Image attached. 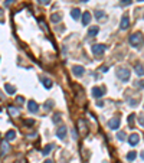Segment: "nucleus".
I'll list each match as a JSON object with an SVG mask.
<instances>
[{
  "instance_id": "nucleus-37",
  "label": "nucleus",
  "mask_w": 144,
  "mask_h": 163,
  "mask_svg": "<svg viewBox=\"0 0 144 163\" xmlns=\"http://www.w3.org/2000/svg\"><path fill=\"white\" fill-rule=\"evenodd\" d=\"M45 163H54V162H52V160H46Z\"/></svg>"
},
{
  "instance_id": "nucleus-12",
  "label": "nucleus",
  "mask_w": 144,
  "mask_h": 163,
  "mask_svg": "<svg viewBox=\"0 0 144 163\" xmlns=\"http://www.w3.org/2000/svg\"><path fill=\"white\" fill-rule=\"evenodd\" d=\"M66 127H59L58 130H56V136H58V138H61V140H63L65 138V136H66Z\"/></svg>"
},
{
  "instance_id": "nucleus-1",
  "label": "nucleus",
  "mask_w": 144,
  "mask_h": 163,
  "mask_svg": "<svg viewBox=\"0 0 144 163\" xmlns=\"http://www.w3.org/2000/svg\"><path fill=\"white\" fill-rule=\"evenodd\" d=\"M128 42H130V45L134 46V48H140L143 45V35L141 33H133L128 38Z\"/></svg>"
},
{
  "instance_id": "nucleus-22",
  "label": "nucleus",
  "mask_w": 144,
  "mask_h": 163,
  "mask_svg": "<svg viewBox=\"0 0 144 163\" xmlns=\"http://www.w3.org/2000/svg\"><path fill=\"white\" fill-rule=\"evenodd\" d=\"M135 157H137V153H135V152H130V153L127 154V160H128V162H133Z\"/></svg>"
},
{
  "instance_id": "nucleus-24",
  "label": "nucleus",
  "mask_w": 144,
  "mask_h": 163,
  "mask_svg": "<svg viewBox=\"0 0 144 163\" xmlns=\"http://www.w3.org/2000/svg\"><path fill=\"white\" fill-rule=\"evenodd\" d=\"M43 85H45L46 88H51V87H52V81H51L49 78H43Z\"/></svg>"
},
{
  "instance_id": "nucleus-9",
  "label": "nucleus",
  "mask_w": 144,
  "mask_h": 163,
  "mask_svg": "<svg viewBox=\"0 0 144 163\" xmlns=\"http://www.w3.org/2000/svg\"><path fill=\"white\" fill-rule=\"evenodd\" d=\"M28 110H29L32 114H35V113H38V110H39V105L36 104V101L30 100V101L28 103Z\"/></svg>"
},
{
  "instance_id": "nucleus-5",
  "label": "nucleus",
  "mask_w": 144,
  "mask_h": 163,
  "mask_svg": "<svg viewBox=\"0 0 144 163\" xmlns=\"http://www.w3.org/2000/svg\"><path fill=\"white\" fill-rule=\"evenodd\" d=\"M72 74H74L75 77H82L85 74V69H84V66L75 65V66H72Z\"/></svg>"
},
{
  "instance_id": "nucleus-6",
  "label": "nucleus",
  "mask_w": 144,
  "mask_h": 163,
  "mask_svg": "<svg viewBox=\"0 0 144 163\" xmlns=\"http://www.w3.org/2000/svg\"><path fill=\"white\" fill-rule=\"evenodd\" d=\"M120 123H121V121H120V119H118V117H112V119L108 121V127H110V129H112V130H115V129H118V127H120Z\"/></svg>"
},
{
  "instance_id": "nucleus-21",
  "label": "nucleus",
  "mask_w": 144,
  "mask_h": 163,
  "mask_svg": "<svg viewBox=\"0 0 144 163\" xmlns=\"http://www.w3.org/2000/svg\"><path fill=\"white\" fill-rule=\"evenodd\" d=\"M61 19H62V15H56V13H54V15L51 16V20H52V22H55V23H56V22H59Z\"/></svg>"
},
{
  "instance_id": "nucleus-3",
  "label": "nucleus",
  "mask_w": 144,
  "mask_h": 163,
  "mask_svg": "<svg viewBox=\"0 0 144 163\" xmlns=\"http://www.w3.org/2000/svg\"><path fill=\"white\" fill-rule=\"evenodd\" d=\"M105 49H107V46L102 45V43H97V45H94L92 48H91V51H92L94 55H102L105 52Z\"/></svg>"
},
{
  "instance_id": "nucleus-34",
  "label": "nucleus",
  "mask_w": 144,
  "mask_h": 163,
  "mask_svg": "<svg viewBox=\"0 0 144 163\" xmlns=\"http://www.w3.org/2000/svg\"><path fill=\"white\" fill-rule=\"evenodd\" d=\"M97 105H98V107H102V105H104V103H102V101H98V103H97Z\"/></svg>"
},
{
  "instance_id": "nucleus-2",
  "label": "nucleus",
  "mask_w": 144,
  "mask_h": 163,
  "mask_svg": "<svg viewBox=\"0 0 144 163\" xmlns=\"http://www.w3.org/2000/svg\"><path fill=\"white\" fill-rule=\"evenodd\" d=\"M117 77L121 80V81L127 82L130 80V69L128 68H118L117 69Z\"/></svg>"
},
{
  "instance_id": "nucleus-10",
  "label": "nucleus",
  "mask_w": 144,
  "mask_h": 163,
  "mask_svg": "<svg viewBox=\"0 0 144 163\" xmlns=\"http://www.w3.org/2000/svg\"><path fill=\"white\" fill-rule=\"evenodd\" d=\"M138 142H140V136H138L137 133H133V134L128 137V143H130L131 146H135V144H138Z\"/></svg>"
},
{
  "instance_id": "nucleus-26",
  "label": "nucleus",
  "mask_w": 144,
  "mask_h": 163,
  "mask_svg": "<svg viewBox=\"0 0 144 163\" xmlns=\"http://www.w3.org/2000/svg\"><path fill=\"white\" fill-rule=\"evenodd\" d=\"M51 108H52V101H48V103L45 104V110H46V111H49Z\"/></svg>"
},
{
  "instance_id": "nucleus-33",
  "label": "nucleus",
  "mask_w": 144,
  "mask_h": 163,
  "mask_svg": "<svg viewBox=\"0 0 144 163\" xmlns=\"http://www.w3.org/2000/svg\"><path fill=\"white\" fill-rule=\"evenodd\" d=\"M13 2H15V0H6V3H5V5H6V6H10Z\"/></svg>"
},
{
  "instance_id": "nucleus-32",
  "label": "nucleus",
  "mask_w": 144,
  "mask_h": 163,
  "mask_svg": "<svg viewBox=\"0 0 144 163\" xmlns=\"http://www.w3.org/2000/svg\"><path fill=\"white\" fill-rule=\"evenodd\" d=\"M121 3H123V5H127V6H128V5H131L133 2H131V0H123Z\"/></svg>"
},
{
  "instance_id": "nucleus-15",
  "label": "nucleus",
  "mask_w": 144,
  "mask_h": 163,
  "mask_svg": "<svg viewBox=\"0 0 144 163\" xmlns=\"http://www.w3.org/2000/svg\"><path fill=\"white\" fill-rule=\"evenodd\" d=\"M15 137H16V131H15V130H10V131H7V133H6V140H7V142L13 140Z\"/></svg>"
},
{
  "instance_id": "nucleus-16",
  "label": "nucleus",
  "mask_w": 144,
  "mask_h": 163,
  "mask_svg": "<svg viewBox=\"0 0 144 163\" xmlns=\"http://www.w3.org/2000/svg\"><path fill=\"white\" fill-rule=\"evenodd\" d=\"M71 16L74 17V19H79V16H81V10H79V9H72Z\"/></svg>"
},
{
  "instance_id": "nucleus-17",
  "label": "nucleus",
  "mask_w": 144,
  "mask_h": 163,
  "mask_svg": "<svg viewBox=\"0 0 144 163\" xmlns=\"http://www.w3.org/2000/svg\"><path fill=\"white\" fill-rule=\"evenodd\" d=\"M135 74L138 77H143V64H137L135 65Z\"/></svg>"
},
{
  "instance_id": "nucleus-13",
  "label": "nucleus",
  "mask_w": 144,
  "mask_h": 163,
  "mask_svg": "<svg viewBox=\"0 0 144 163\" xmlns=\"http://www.w3.org/2000/svg\"><path fill=\"white\" fill-rule=\"evenodd\" d=\"M89 20H91V15H89L88 12L82 13V25H84V26H87V25H88Z\"/></svg>"
},
{
  "instance_id": "nucleus-27",
  "label": "nucleus",
  "mask_w": 144,
  "mask_h": 163,
  "mask_svg": "<svg viewBox=\"0 0 144 163\" xmlns=\"http://www.w3.org/2000/svg\"><path fill=\"white\" fill-rule=\"evenodd\" d=\"M54 123H61V117H59V114H55V115H54Z\"/></svg>"
},
{
  "instance_id": "nucleus-14",
  "label": "nucleus",
  "mask_w": 144,
  "mask_h": 163,
  "mask_svg": "<svg viewBox=\"0 0 144 163\" xmlns=\"http://www.w3.org/2000/svg\"><path fill=\"white\" fill-rule=\"evenodd\" d=\"M19 108H16V107H13V105H10L9 107V114L10 115H13V117H16V115H19Z\"/></svg>"
},
{
  "instance_id": "nucleus-29",
  "label": "nucleus",
  "mask_w": 144,
  "mask_h": 163,
  "mask_svg": "<svg viewBox=\"0 0 144 163\" xmlns=\"http://www.w3.org/2000/svg\"><path fill=\"white\" fill-rule=\"evenodd\" d=\"M16 103L17 104H23V103H25V98H23V97H17L16 98Z\"/></svg>"
},
{
  "instance_id": "nucleus-11",
  "label": "nucleus",
  "mask_w": 144,
  "mask_h": 163,
  "mask_svg": "<svg viewBox=\"0 0 144 163\" xmlns=\"http://www.w3.org/2000/svg\"><path fill=\"white\" fill-rule=\"evenodd\" d=\"M102 94H104V89H102V88H100V87H94V88H92V95H94L95 98H101Z\"/></svg>"
},
{
  "instance_id": "nucleus-18",
  "label": "nucleus",
  "mask_w": 144,
  "mask_h": 163,
  "mask_svg": "<svg viewBox=\"0 0 144 163\" xmlns=\"http://www.w3.org/2000/svg\"><path fill=\"white\" fill-rule=\"evenodd\" d=\"M95 17H97L98 20H105V15H104V12H101V10H97L95 12Z\"/></svg>"
},
{
  "instance_id": "nucleus-36",
  "label": "nucleus",
  "mask_w": 144,
  "mask_h": 163,
  "mask_svg": "<svg viewBox=\"0 0 144 163\" xmlns=\"http://www.w3.org/2000/svg\"><path fill=\"white\" fill-rule=\"evenodd\" d=\"M2 16H3V10L0 9V19H2Z\"/></svg>"
},
{
  "instance_id": "nucleus-4",
  "label": "nucleus",
  "mask_w": 144,
  "mask_h": 163,
  "mask_svg": "<svg viewBox=\"0 0 144 163\" xmlns=\"http://www.w3.org/2000/svg\"><path fill=\"white\" fill-rule=\"evenodd\" d=\"M9 152H10V144L7 140H3L0 144V156H6Z\"/></svg>"
},
{
  "instance_id": "nucleus-39",
  "label": "nucleus",
  "mask_w": 144,
  "mask_h": 163,
  "mask_svg": "<svg viewBox=\"0 0 144 163\" xmlns=\"http://www.w3.org/2000/svg\"><path fill=\"white\" fill-rule=\"evenodd\" d=\"M0 113H2V107H0Z\"/></svg>"
},
{
  "instance_id": "nucleus-8",
  "label": "nucleus",
  "mask_w": 144,
  "mask_h": 163,
  "mask_svg": "<svg viewBox=\"0 0 144 163\" xmlns=\"http://www.w3.org/2000/svg\"><path fill=\"white\" fill-rule=\"evenodd\" d=\"M128 26H130V19H128L127 15H124V16L121 17V23H120V28H121L123 30H126Z\"/></svg>"
},
{
  "instance_id": "nucleus-35",
  "label": "nucleus",
  "mask_w": 144,
  "mask_h": 163,
  "mask_svg": "<svg viewBox=\"0 0 144 163\" xmlns=\"http://www.w3.org/2000/svg\"><path fill=\"white\" fill-rule=\"evenodd\" d=\"M107 69H108V66H102V68H101V71H102V72H105Z\"/></svg>"
},
{
  "instance_id": "nucleus-28",
  "label": "nucleus",
  "mask_w": 144,
  "mask_h": 163,
  "mask_svg": "<svg viewBox=\"0 0 144 163\" xmlns=\"http://www.w3.org/2000/svg\"><path fill=\"white\" fill-rule=\"evenodd\" d=\"M134 117H135L134 114H131L130 117H128V124H130V126H133V123H134Z\"/></svg>"
},
{
  "instance_id": "nucleus-23",
  "label": "nucleus",
  "mask_w": 144,
  "mask_h": 163,
  "mask_svg": "<svg viewBox=\"0 0 144 163\" xmlns=\"http://www.w3.org/2000/svg\"><path fill=\"white\" fill-rule=\"evenodd\" d=\"M52 149H54V144H48V146L43 149V152H42V153H43V154H49Z\"/></svg>"
},
{
  "instance_id": "nucleus-40",
  "label": "nucleus",
  "mask_w": 144,
  "mask_h": 163,
  "mask_svg": "<svg viewBox=\"0 0 144 163\" xmlns=\"http://www.w3.org/2000/svg\"><path fill=\"white\" fill-rule=\"evenodd\" d=\"M140 2H143V0H140Z\"/></svg>"
},
{
  "instance_id": "nucleus-25",
  "label": "nucleus",
  "mask_w": 144,
  "mask_h": 163,
  "mask_svg": "<svg viewBox=\"0 0 144 163\" xmlns=\"http://www.w3.org/2000/svg\"><path fill=\"white\" fill-rule=\"evenodd\" d=\"M117 138L123 142L124 138H126V133H124V131H118V133H117Z\"/></svg>"
},
{
  "instance_id": "nucleus-7",
  "label": "nucleus",
  "mask_w": 144,
  "mask_h": 163,
  "mask_svg": "<svg viewBox=\"0 0 144 163\" xmlns=\"http://www.w3.org/2000/svg\"><path fill=\"white\" fill-rule=\"evenodd\" d=\"M78 127H79V131H81V134L82 136H85L87 133H88V126H87V121L85 120H78Z\"/></svg>"
},
{
  "instance_id": "nucleus-30",
  "label": "nucleus",
  "mask_w": 144,
  "mask_h": 163,
  "mask_svg": "<svg viewBox=\"0 0 144 163\" xmlns=\"http://www.w3.org/2000/svg\"><path fill=\"white\" fill-rule=\"evenodd\" d=\"M39 2H40V5H45V6H48V5L51 3V0H39Z\"/></svg>"
},
{
  "instance_id": "nucleus-38",
  "label": "nucleus",
  "mask_w": 144,
  "mask_h": 163,
  "mask_svg": "<svg viewBox=\"0 0 144 163\" xmlns=\"http://www.w3.org/2000/svg\"><path fill=\"white\" fill-rule=\"evenodd\" d=\"M81 2H84V3H87V2H89V0H81Z\"/></svg>"
},
{
  "instance_id": "nucleus-31",
  "label": "nucleus",
  "mask_w": 144,
  "mask_h": 163,
  "mask_svg": "<svg viewBox=\"0 0 144 163\" xmlns=\"http://www.w3.org/2000/svg\"><path fill=\"white\" fill-rule=\"evenodd\" d=\"M23 123H25V124H28V126H32V124H33L35 121H33V120H25Z\"/></svg>"
},
{
  "instance_id": "nucleus-19",
  "label": "nucleus",
  "mask_w": 144,
  "mask_h": 163,
  "mask_svg": "<svg viewBox=\"0 0 144 163\" xmlns=\"http://www.w3.org/2000/svg\"><path fill=\"white\" fill-rule=\"evenodd\" d=\"M98 30H100V29H98L97 26H94V28H91V29L88 30V35H89V36H95V35L98 33Z\"/></svg>"
},
{
  "instance_id": "nucleus-20",
  "label": "nucleus",
  "mask_w": 144,
  "mask_h": 163,
  "mask_svg": "<svg viewBox=\"0 0 144 163\" xmlns=\"http://www.w3.org/2000/svg\"><path fill=\"white\" fill-rule=\"evenodd\" d=\"M5 88H6V91L9 92V94H15V92H16V88H15V87H12V85H9V84H6V85H5Z\"/></svg>"
}]
</instances>
